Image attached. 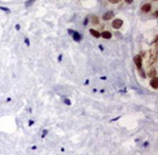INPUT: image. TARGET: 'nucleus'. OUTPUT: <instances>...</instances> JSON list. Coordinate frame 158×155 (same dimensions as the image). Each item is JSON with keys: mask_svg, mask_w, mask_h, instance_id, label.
<instances>
[{"mask_svg": "<svg viewBox=\"0 0 158 155\" xmlns=\"http://www.w3.org/2000/svg\"><path fill=\"white\" fill-rule=\"evenodd\" d=\"M64 102H66L67 104H71V102H69V99H64Z\"/></svg>", "mask_w": 158, "mask_h": 155, "instance_id": "17", "label": "nucleus"}, {"mask_svg": "<svg viewBox=\"0 0 158 155\" xmlns=\"http://www.w3.org/2000/svg\"><path fill=\"white\" fill-rule=\"evenodd\" d=\"M125 1H126L128 4H131V3H133V0H125Z\"/></svg>", "mask_w": 158, "mask_h": 155, "instance_id": "16", "label": "nucleus"}, {"mask_svg": "<svg viewBox=\"0 0 158 155\" xmlns=\"http://www.w3.org/2000/svg\"><path fill=\"white\" fill-rule=\"evenodd\" d=\"M34 1H35V0H29V1H27V3H26V6H31Z\"/></svg>", "mask_w": 158, "mask_h": 155, "instance_id": "13", "label": "nucleus"}, {"mask_svg": "<svg viewBox=\"0 0 158 155\" xmlns=\"http://www.w3.org/2000/svg\"><path fill=\"white\" fill-rule=\"evenodd\" d=\"M157 62V55H154V56H151L150 57V61H148V67H151L152 64H154Z\"/></svg>", "mask_w": 158, "mask_h": 155, "instance_id": "6", "label": "nucleus"}, {"mask_svg": "<svg viewBox=\"0 0 158 155\" xmlns=\"http://www.w3.org/2000/svg\"><path fill=\"white\" fill-rule=\"evenodd\" d=\"M73 38H74L75 41H80V39H82V36H80L79 33H73Z\"/></svg>", "mask_w": 158, "mask_h": 155, "instance_id": "10", "label": "nucleus"}, {"mask_svg": "<svg viewBox=\"0 0 158 155\" xmlns=\"http://www.w3.org/2000/svg\"><path fill=\"white\" fill-rule=\"evenodd\" d=\"M0 9H1L3 11H8V12H9V9H6V7H0Z\"/></svg>", "mask_w": 158, "mask_h": 155, "instance_id": "15", "label": "nucleus"}, {"mask_svg": "<svg viewBox=\"0 0 158 155\" xmlns=\"http://www.w3.org/2000/svg\"><path fill=\"white\" fill-rule=\"evenodd\" d=\"M134 62H135L137 69H141V68H142V58H141V56H135V57H134Z\"/></svg>", "mask_w": 158, "mask_h": 155, "instance_id": "2", "label": "nucleus"}, {"mask_svg": "<svg viewBox=\"0 0 158 155\" xmlns=\"http://www.w3.org/2000/svg\"><path fill=\"white\" fill-rule=\"evenodd\" d=\"M90 34L91 35H94L95 38H100L101 35H100V33L97 32V30H95V29H90Z\"/></svg>", "mask_w": 158, "mask_h": 155, "instance_id": "9", "label": "nucleus"}, {"mask_svg": "<svg viewBox=\"0 0 158 155\" xmlns=\"http://www.w3.org/2000/svg\"><path fill=\"white\" fill-rule=\"evenodd\" d=\"M108 1H110L111 4H118V3L120 1V0H108Z\"/></svg>", "mask_w": 158, "mask_h": 155, "instance_id": "14", "label": "nucleus"}, {"mask_svg": "<svg viewBox=\"0 0 158 155\" xmlns=\"http://www.w3.org/2000/svg\"><path fill=\"white\" fill-rule=\"evenodd\" d=\"M154 1H156V0H154Z\"/></svg>", "mask_w": 158, "mask_h": 155, "instance_id": "18", "label": "nucleus"}, {"mask_svg": "<svg viewBox=\"0 0 158 155\" xmlns=\"http://www.w3.org/2000/svg\"><path fill=\"white\" fill-rule=\"evenodd\" d=\"M93 23H94V24H97V23H99V18H97L96 16L93 18Z\"/></svg>", "mask_w": 158, "mask_h": 155, "instance_id": "11", "label": "nucleus"}, {"mask_svg": "<svg viewBox=\"0 0 158 155\" xmlns=\"http://www.w3.org/2000/svg\"><path fill=\"white\" fill-rule=\"evenodd\" d=\"M150 85H151V87H152L153 90H157V89H158V79H157V78H153V79L151 80V83H150Z\"/></svg>", "mask_w": 158, "mask_h": 155, "instance_id": "4", "label": "nucleus"}, {"mask_svg": "<svg viewBox=\"0 0 158 155\" xmlns=\"http://www.w3.org/2000/svg\"><path fill=\"white\" fill-rule=\"evenodd\" d=\"M100 35H101L103 39H111V38H112V33H110V32H103V33H100Z\"/></svg>", "mask_w": 158, "mask_h": 155, "instance_id": "5", "label": "nucleus"}, {"mask_svg": "<svg viewBox=\"0 0 158 155\" xmlns=\"http://www.w3.org/2000/svg\"><path fill=\"white\" fill-rule=\"evenodd\" d=\"M148 76L150 78H152V79H153V78H157V70L153 68V69H151L150 70V73H148Z\"/></svg>", "mask_w": 158, "mask_h": 155, "instance_id": "7", "label": "nucleus"}, {"mask_svg": "<svg viewBox=\"0 0 158 155\" xmlns=\"http://www.w3.org/2000/svg\"><path fill=\"white\" fill-rule=\"evenodd\" d=\"M114 17V14H113V11H107L106 14H103V16H102V18L105 20V21H110V20H112Z\"/></svg>", "mask_w": 158, "mask_h": 155, "instance_id": "3", "label": "nucleus"}, {"mask_svg": "<svg viewBox=\"0 0 158 155\" xmlns=\"http://www.w3.org/2000/svg\"><path fill=\"white\" fill-rule=\"evenodd\" d=\"M141 10H142L143 12H148V11L151 10V4H145V5H142Z\"/></svg>", "mask_w": 158, "mask_h": 155, "instance_id": "8", "label": "nucleus"}, {"mask_svg": "<svg viewBox=\"0 0 158 155\" xmlns=\"http://www.w3.org/2000/svg\"><path fill=\"white\" fill-rule=\"evenodd\" d=\"M123 26V21L120 20V18H117V20H113V22H112V27L113 28H116V29H118V28H120Z\"/></svg>", "mask_w": 158, "mask_h": 155, "instance_id": "1", "label": "nucleus"}, {"mask_svg": "<svg viewBox=\"0 0 158 155\" xmlns=\"http://www.w3.org/2000/svg\"><path fill=\"white\" fill-rule=\"evenodd\" d=\"M139 73H140V75H141L142 78H145V76H146V74H145V71H143L142 69H139Z\"/></svg>", "mask_w": 158, "mask_h": 155, "instance_id": "12", "label": "nucleus"}]
</instances>
